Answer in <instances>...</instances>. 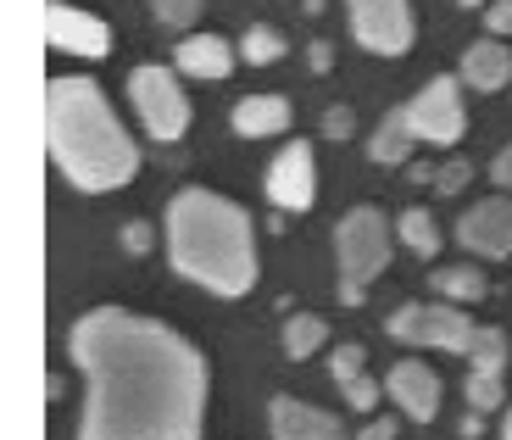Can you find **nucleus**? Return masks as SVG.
Here are the masks:
<instances>
[{
    "label": "nucleus",
    "mask_w": 512,
    "mask_h": 440,
    "mask_svg": "<svg viewBox=\"0 0 512 440\" xmlns=\"http://www.w3.org/2000/svg\"><path fill=\"white\" fill-rule=\"evenodd\" d=\"M67 346L90 379L78 440H201L206 357L179 329L101 307L78 318Z\"/></svg>",
    "instance_id": "f257e3e1"
},
{
    "label": "nucleus",
    "mask_w": 512,
    "mask_h": 440,
    "mask_svg": "<svg viewBox=\"0 0 512 440\" xmlns=\"http://www.w3.org/2000/svg\"><path fill=\"white\" fill-rule=\"evenodd\" d=\"M45 134H51V162L78 190H123L140 173V145L123 134L101 84H90V78L45 84Z\"/></svg>",
    "instance_id": "f03ea898"
},
{
    "label": "nucleus",
    "mask_w": 512,
    "mask_h": 440,
    "mask_svg": "<svg viewBox=\"0 0 512 440\" xmlns=\"http://www.w3.org/2000/svg\"><path fill=\"white\" fill-rule=\"evenodd\" d=\"M167 257L212 296H245L256 285V234L245 207L218 190H179L167 207Z\"/></svg>",
    "instance_id": "7ed1b4c3"
},
{
    "label": "nucleus",
    "mask_w": 512,
    "mask_h": 440,
    "mask_svg": "<svg viewBox=\"0 0 512 440\" xmlns=\"http://www.w3.org/2000/svg\"><path fill=\"white\" fill-rule=\"evenodd\" d=\"M334 251H340V285L368 290L384 268H390V251H396V234H390V218L379 207H351L346 218L334 223Z\"/></svg>",
    "instance_id": "20e7f679"
},
{
    "label": "nucleus",
    "mask_w": 512,
    "mask_h": 440,
    "mask_svg": "<svg viewBox=\"0 0 512 440\" xmlns=\"http://www.w3.org/2000/svg\"><path fill=\"white\" fill-rule=\"evenodd\" d=\"M128 101H134V112H140L145 134L151 140H179L184 123H190V101H184L179 78L167 73V67L145 62L128 73Z\"/></svg>",
    "instance_id": "39448f33"
},
{
    "label": "nucleus",
    "mask_w": 512,
    "mask_h": 440,
    "mask_svg": "<svg viewBox=\"0 0 512 440\" xmlns=\"http://www.w3.org/2000/svg\"><path fill=\"white\" fill-rule=\"evenodd\" d=\"M390 335L407 340V346H440V351H468L474 346V318L462 307H446V301H412V307L390 312Z\"/></svg>",
    "instance_id": "423d86ee"
},
{
    "label": "nucleus",
    "mask_w": 512,
    "mask_h": 440,
    "mask_svg": "<svg viewBox=\"0 0 512 440\" xmlns=\"http://www.w3.org/2000/svg\"><path fill=\"white\" fill-rule=\"evenodd\" d=\"M351 34L373 56H401L412 45V6L407 0H346Z\"/></svg>",
    "instance_id": "0eeeda50"
},
{
    "label": "nucleus",
    "mask_w": 512,
    "mask_h": 440,
    "mask_svg": "<svg viewBox=\"0 0 512 440\" xmlns=\"http://www.w3.org/2000/svg\"><path fill=\"white\" fill-rule=\"evenodd\" d=\"M407 112H412V134L429 140V145H457L462 134H468V112H462L457 78H429Z\"/></svg>",
    "instance_id": "6e6552de"
},
{
    "label": "nucleus",
    "mask_w": 512,
    "mask_h": 440,
    "mask_svg": "<svg viewBox=\"0 0 512 440\" xmlns=\"http://www.w3.org/2000/svg\"><path fill=\"white\" fill-rule=\"evenodd\" d=\"M318 195V168H312V145L290 140L279 156L268 162V201L279 212H307Z\"/></svg>",
    "instance_id": "1a4fd4ad"
},
{
    "label": "nucleus",
    "mask_w": 512,
    "mask_h": 440,
    "mask_svg": "<svg viewBox=\"0 0 512 440\" xmlns=\"http://www.w3.org/2000/svg\"><path fill=\"white\" fill-rule=\"evenodd\" d=\"M45 39L56 51H73V56H112V28L101 17L78 12V6H51L45 12Z\"/></svg>",
    "instance_id": "9d476101"
},
{
    "label": "nucleus",
    "mask_w": 512,
    "mask_h": 440,
    "mask_svg": "<svg viewBox=\"0 0 512 440\" xmlns=\"http://www.w3.org/2000/svg\"><path fill=\"white\" fill-rule=\"evenodd\" d=\"M457 240L479 257H507L512 251V201L496 195V201H479L468 218L457 223Z\"/></svg>",
    "instance_id": "9b49d317"
},
{
    "label": "nucleus",
    "mask_w": 512,
    "mask_h": 440,
    "mask_svg": "<svg viewBox=\"0 0 512 440\" xmlns=\"http://www.w3.org/2000/svg\"><path fill=\"white\" fill-rule=\"evenodd\" d=\"M384 396H390L412 424H429V418L440 413V379H435V368H423V363H396L390 368Z\"/></svg>",
    "instance_id": "f8f14e48"
},
{
    "label": "nucleus",
    "mask_w": 512,
    "mask_h": 440,
    "mask_svg": "<svg viewBox=\"0 0 512 440\" xmlns=\"http://www.w3.org/2000/svg\"><path fill=\"white\" fill-rule=\"evenodd\" d=\"M268 424H273V440H346V424H340V418L295 402V396H279V402H273Z\"/></svg>",
    "instance_id": "ddd939ff"
},
{
    "label": "nucleus",
    "mask_w": 512,
    "mask_h": 440,
    "mask_svg": "<svg viewBox=\"0 0 512 440\" xmlns=\"http://www.w3.org/2000/svg\"><path fill=\"white\" fill-rule=\"evenodd\" d=\"M290 123H295V106L284 101V95H245V101L234 106V134H245V140L284 134Z\"/></svg>",
    "instance_id": "4468645a"
},
{
    "label": "nucleus",
    "mask_w": 512,
    "mask_h": 440,
    "mask_svg": "<svg viewBox=\"0 0 512 440\" xmlns=\"http://www.w3.org/2000/svg\"><path fill=\"white\" fill-rule=\"evenodd\" d=\"M462 78H468L474 90H507V78H512V45H501L496 34L479 39V45H468V51H462Z\"/></svg>",
    "instance_id": "2eb2a0df"
},
{
    "label": "nucleus",
    "mask_w": 512,
    "mask_h": 440,
    "mask_svg": "<svg viewBox=\"0 0 512 440\" xmlns=\"http://www.w3.org/2000/svg\"><path fill=\"white\" fill-rule=\"evenodd\" d=\"M173 62H179V73H190V78H229L234 45L223 34H190L179 51H173Z\"/></svg>",
    "instance_id": "dca6fc26"
},
{
    "label": "nucleus",
    "mask_w": 512,
    "mask_h": 440,
    "mask_svg": "<svg viewBox=\"0 0 512 440\" xmlns=\"http://www.w3.org/2000/svg\"><path fill=\"white\" fill-rule=\"evenodd\" d=\"M412 145H418V134H412V112H407V106H396V112H384V123L373 129L368 156L379 162V168H401V162L412 156Z\"/></svg>",
    "instance_id": "f3484780"
},
{
    "label": "nucleus",
    "mask_w": 512,
    "mask_h": 440,
    "mask_svg": "<svg viewBox=\"0 0 512 440\" xmlns=\"http://www.w3.org/2000/svg\"><path fill=\"white\" fill-rule=\"evenodd\" d=\"M323 340H329V324H323V318H312V312H295L290 324H284V357H295V363H301V357H312Z\"/></svg>",
    "instance_id": "a211bd4d"
},
{
    "label": "nucleus",
    "mask_w": 512,
    "mask_h": 440,
    "mask_svg": "<svg viewBox=\"0 0 512 440\" xmlns=\"http://www.w3.org/2000/svg\"><path fill=\"white\" fill-rule=\"evenodd\" d=\"M435 290L440 296H451V301H485L490 296V279L479 268H435Z\"/></svg>",
    "instance_id": "6ab92c4d"
},
{
    "label": "nucleus",
    "mask_w": 512,
    "mask_h": 440,
    "mask_svg": "<svg viewBox=\"0 0 512 440\" xmlns=\"http://www.w3.org/2000/svg\"><path fill=\"white\" fill-rule=\"evenodd\" d=\"M396 234H401V246L418 251V257H435V251H440V229H435V218H429L423 207L401 212V218H396Z\"/></svg>",
    "instance_id": "aec40b11"
},
{
    "label": "nucleus",
    "mask_w": 512,
    "mask_h": 440,
    "mask_svg": "<svg viewBox=\"0 0 512 440\" xmlns=\"http://www.w3.org/2000/svg\"><path fill=\"white\" fill-rule=\"evenodd\" d=\"M240 56L251 67H273L284 56V34L279 28H268V23H256V28H245V39H240Z\"/></svg>",
    "instance_id": "412c9836"
},
{
    "label": "nucleus",
    "mask_w": 512,
    "mask_h": 440,
    "mask_svg": "<svg viewBox=\"0 0 512 440\" xmlns=\"http://www.w3.org/2000/svg\"><path fill=\"white\" fill-rule=\"evenodd\" d=\"M462 357L474 363V374H501V368H507V335H501V329H479L474 346L462 351Z\"/></svg>",
    "instance_id": "4be33fe9"
},
{
    "label": "nucleus",
    "mask_w": 512,
    "mask_h": 440,
    "mask_svg": "<svg viewBox=\"0 0 512 440\" xmlns=\"http://www.w3.org/2000/svg\"><path fill=\"white\" fill-rule=\"evenodd\" d=\"M468 407H474V413H496L501 407V374H468Z\"/></svg>",
    "instance_id": "5701e85b"
},
{
    "label": "nucleus",
    "mask_w": 512,
    "mask_h": 440,
    "mask_svg": "<svg viewBox=\"0 0 512 440\" xmlns=\"http://www.w3.org/2000/svg\"><path fill=\"white\" fill-rule=\"evenodd\" d=\"M206 0H156V23L162 28H195Z\"/></svg>",
    "instance_id": "b1692460"
},
{
    "label": "nucleus",
    "mask_w": 512,
    "mask_h": 440,
    "mask_svg": "<svg viewBox=\"0 0 512 440\" xmlns=\"http://www.w3.org/2000/svg\"><path fill=\"white\" fill-rule=\"evenodd\" d=\"M329 374L340 379V385H351V379L362 374V346H351V340H346V346H334V357H329Z\"/></svg>",
    "instance_id": "393cba45"
},
{
    "label": "nucleus",
    "mask_w": 512,
    "mask_h": 440,
    "mask_svg": "<svg viewBox=\"0 0 512 440\" xmlns=\"http://www.w3.org/2000/svg\"><path fill=\"white\" fill-rule=\"evenodd\" d=\"M468 184H474V168H468V156H457V162H446V168H440L435 190H440V195H462Z\"/></svg>",
    "instance_id": "a878e982"
},
{
    "label": "nucleus",
    "mask_w": 512,
    "mask_h": 440,
    "mask_svg": "<svg viewBox=\"0 0 512 440\" xmlns=\"http://www.w3.org/2000/svg\"><path fill=\"white\" fill-rule=\"evenodd\" d=\"M340 390H346V407H357V413H373V407H379V385H373L368 374H357L351 385H340Z\"/></svg>",
    "instance_id": "bb28decb"
},
{
    "label": "nucleus",
    "mask_w": 512,
    "mask_h": 440,
    "mask_svg": "<svg viewBox=\"0 0 512 440\" xmlns=\"http://www.w3.org/2000/svg\"><path fill=\"white\" fill-rule=\"evenodd\" d=\"M485 28H490L496 39L512 34V0H490V6H485Z\"/></svg>",
    "instance_id": "cd10ccee"
},
{
    "label": "nucleus",
    "mask_w": 512,
    "mask_h": 440,
    "mask_svg": "<svg viewBox=\"0 0 512 440\" xmlns=\"http://www.w3.org/2000/svg\"><path fill=\"white\" fill-rule=\"evenodd\" d=\"M351 129H357V117H351L346 106H329V112H323V134H329V140H346Z\"/></svg>",
    "instance_id": "c85d7f7f"
},
{
    "label": "nucleus",
    "mask_w": 512,
    "mask_h": 440,
    "mask_svg": "<svg viewBox=\"0 0 512 440\" xmlns=\"http://www.w3.org/2000/svg\"><path fill=\"white\" fill-rule=\"evenodd\" d=\"M307 67H312V73H329V67H334V45H329V39H312V45H307Z\"/></svg>",
    "instance_id": "c756f323"
},
{
    "label": "nucleus",
    "mask_w": 512,
    "mask_h": 440,
    "mask_svg": "<svg viewBox=\"0 0 512 440\" xmlns=\"http://www.w3.org/2000/svg\"><path fill=\"white\" fill-rule=\"evenodd\" d=\"M123 246L134 251V257H140V251H151V223H128V229H123Z\"/></svg>",
    "instance_id": "7c9ffc66"
},
{
    "label": "nucleus",
    "mask_w": 512,
    "mask_h": 440,
    "mask_svg": "<svg viewBox=\"0 0 512 440\" xmlns=\"http://www.w3.org/2000/svg\"><path fill=\"white\" fill-rule=\"evenodd\" d=\"M490 179L501 184V190H512V145H501L496 162H490Z\"/></svg>",
    "instance_id": "2f4dec72"
},
{
    "label": "nucleus",
    "mask_w": 512,
    "mask_h": 440,
    "mask_svg": "<svg viewBox=\"0 0 512 440\" xmlns=\"http://www.w3.org/2000/svg\"><path fill=\"white\" fill-rule=\"evenodd\" d=\"M357 440H396V418H373V424L362 429Z\"/></svg>",
    "instance_id": "473e14b6"
},
{
    "label": "nucleus",
    "mask_w": 512,
    "mask_h": 440,
    "mask_svg": "<svg viewBox=\"0 0 512 440\" xmlns=\"http://www.w3.org/2000/svg\"><path fill=\"white\" fill-rule=\"evenodd\" d=\"M462 440H474V435H485V413H474V407H468V413H462Z\"/></svg>",
    "instance_id": "72a5a7b5"
},
{
    "label": "nucleus",
    "mask_w": 512,
    "mask_h": 440,
    "mask_svg": "<svg viewBox=\"0 0 512 440\" xmlns=\"http://www.w3.org/2000/svg\"><path fill=\"white\" fill-rule=\"evenodd\" d=\"M462 6H490V0H462Z\"/></svg>",
    "instance_id": "f704fd0d"
},
{
    "label": "nucleus",
    "mask_w": 512,
    "mask_h": 440,
    "mask_svg": "<svg viewBox=\"0 0 512 440\" xmlns=\"http://www.w3.org/2000/svg\"><path fill=\"white\" fill-rule=\"evenodd\" d=\"M507 440H512V407H507Z\"/></svg>",
    "instance_id": "c9c22d12"
}]
</instances>
